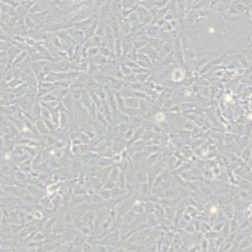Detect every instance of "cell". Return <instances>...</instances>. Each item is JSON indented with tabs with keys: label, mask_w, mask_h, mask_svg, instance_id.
I'll return each mask as SVG.
<instances>
[{
	"label": "cell",
	"mask_w": 252,
	"mask_h": 252,
	"mask_svg": "<svg viewBox=\"0 0 252 252\" xmlns=\"http://www.w3.org/2000/svg\"><path fill=\"white\" fill-rule=\"evenodd\" d=\"M128 204L129 203L128 201H125V202L122 203H119V204L116 207V213H117L118 216H122V215H124L125 213H127V209L128 208Z\"/></svg>",
	"instance_id": "obj_1"
},
{
	"label": "cell",
	"mask_w": 252,
	"mask_h": 252,
	"mask_svg": "<svg viewBox=\"0 0 252 252\" xmlns=\"http://www.w3.org/2000/svg\"><path fill=\"white\" fill-rule=\"evenodd\" d=\"M53 231L54 233H55L56 234H61V233H63L64 231V225L62 222H60V223H56L54 226L53 227Z\"/></svg>",
	"instance_id": "obj_2"
}]
</instances>
